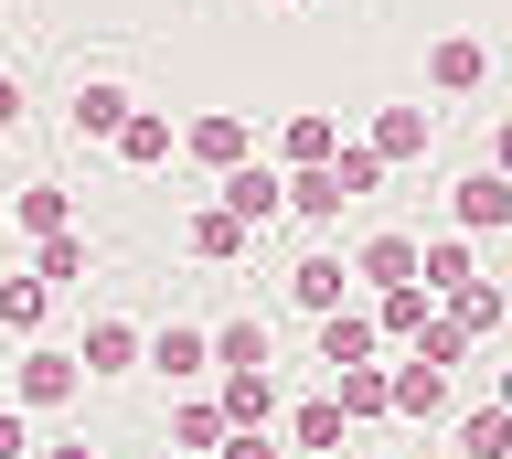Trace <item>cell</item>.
Wrapping results in <instances>:
<instances>
[{
  "mask_svg": "<svg viewBox=\"0 0 512 459\" xmlns=\"http://www.w3.org/2000/svg\"><path fill=\"white\" fill-rule=\"evenodd\" d=\"M75 374H86L75 353H54V342H32V353L11 363V406H22V417H43V406H64V395H75Z\"/></svg>",
  "mask_w": 512,
  "mask_h": 459,
  "instance_id": "6da1fadb",
  "label": "cell"
},
{
  "mask_svg": "<svg viewBox=\"0 0 512 459\" xmlns=\"http://www.w3.org/2000/svg\"><path fill=\"white\" fill-rule=\"evenodd\" d=\"M448 214H459V235L512 225V171H459V182H448Z\"/></svg>",
  "mask_w": 512,
  "mask_h": 459,
  "instance_id": "7a4b0ae2",
  "label": "cell"
},
{
  "mask_svg": "<svg viewBox=\"0 0 512 459\" xmlns=\"http://www.w3.org/2000/svg\"><path fill=\"white\" fill-rule=\"evenodd\" d=\"M182 150H192V161H203V171H235V161H246V150H256V129H246V118H235V107H203V118H192V129H182Z\"/></svg>",
  "mask_w": 512,
  "mask_h": 459,
  "instance_id": "3957f363",
  "label": "cell"
},
{
  "mask_svg": "<svg viewBox=\"0 0 512 459\" xmlns=\"http://www.w3.org/2000/svg\"><path fill=\"white\" fill-rule=\"evenodd\" d=\"M214 182H224V214H246V225H267V214H288V182H278V171H267V161H235V171H214Z\"/></svg>",
  "mask_w": 512,
  "mask_h": 459,
  "instance_id": "277c9868",
  "label": "cell"
},
{
  "mask_svg": "<svg viewBox=\"0 0 512 459\" xmlns=\"http://www.w3.org/2000/svg\"><path fill=\"white\" fill-rule=\"evenodd\" d=\"M139 353H150V374H171V385H192V374H214V331L171 321V331H150Z\"/></svg>",
  "mask_w": 512,
  "mask_h": 459,
  "instance_id": "5b68a950",
  "label": "cell"
},
{
  "mask_svg": "<svg viewBox=\"0 0 512 459\" xmlns=\"http://www.w3.org/2000/svg\"><path fill=\"white\" fill-rule=\"evenodd\" d=\"M480 75H491V54H480V33H438V43H427V86H438V97H470Z\"/></svg>",
  "mask_w": 512,
  "mask_h": 459,
  "instance_id": "8992f818",
  "label": "cell"
},
{
  "mask_svg": "<svg viewBox=\"0 0 512 459\" xmlns=\"http://www.w3.org/2000/svg\"><path fill=\"white\" fill-rule=\"evenodd\" d=\"M214 406H224V427H267L278 417V374H267V363H235Z\"/></svg>",
  "mask_w": 512,
  "mask_h": 459,
  "instance_id": "52a82bcc",
  "label": "cell"
},
{
  "mask_svg": "<svg viewBox=\"0 0 512 459\" xmlns=\"http://www.w3.org/2000/svg\"><path fill=\"white\" fill-rule=\"evenodd\" d=\"M374 342H384L374 310H320V363H331V374H342V363H374Z\"/></svg>",
  "mask_w": 512,
  "mask_h": 459,
  "instance_id": "ba28073f",
  "label": "cell"
},
{
  "mask_svg": "<svg viewBox=\"0 0 512 459\" xmlns=\"http://www.w3.org/2000/svg\"><path fill=\"white\" fill-rule=\"evenodd\" d=\"M384 385H395V406H406V417H448V363L406 353V363H384Z\"/></svg>",
  "mask_w": 512,
  "mask_h": 459,
  "instance_id": "9c48e42d",
  "label": "cell"
},
{
  "mask_svg": "<svg viewBox=\"0 0 512 459\" xmlns=\"http://www.w3.org/2000/svg\"><path fill=\"white\" fill-rule=\"evenodd\" d=\"M128 107H139V97H128L118 75H86V86H75V139H118Z\"/></svg>",
  "mask_w": 512,
  "mask_h": 459,
  "instance_id": "30bf717a",
  "label": "cell"
},
{
  "mask_svg": "<svg viewBox=\"0 0 512 459\" xmlns=\"http://www.w3.org/2000/svg\"><path fill=\"white\" fill-rule=\"evenodd\" d=\"M246 246H256L246 214H224V203H203V214H192V257H203V267H235Z\"/></svg>",
  "mask_w": 512,
  "mask_h": 459,
  "instance_id": "8fae6325",
  "label": "cell"
},
{
  "mask_svg": "<svg viewBox=\"0 0 512 459\" xmlns=\"http://www.w3.org/2000/svg\"><path fill=\"white\" fill-rule=\"evenodd\" d=\"M352 278H363V289H406V278H416V235H363Z\"/></svg>",
  "mask_w": 512,
  "mask_h": 459,
  "instance_id": "7c38bea8",
  "label": "cell"
},
{
  "mask_svg": "<svg viewBox=\"0 0 512 459\" xmlns=\"http://www.w3.org/2000/svg\"><path fill=\"white\" fill-rule=\"evenodd\" d=\"M342 289H352L342 257H299V267H288V299H299L310 321H320V310H342Z\"/></svg>",
  "mask_w": 512,
  "mask_h": 459,
  "instance_id": "4fadbf2b",
  "label": "cell"
},
{
  "mask_svg": "<svg viewBox=\"0 0 512 459\" xmlns=\"http://www.w3.org/2000/svg\"><path fill=\"white\" fill-rule=\"evenodd\" d=\"M427 139H438V107H384V118H374V150H384V161H416Z\"/></svg>",
  "mask_w": 512,
  "mask_h": 459,
  "instance_id": "5bb4252c",
  "label": "cell"
},
{
  "mask_svg": "<svg viewBox=\"0 0 512 459\" xmlns=\"http://www.w3.org/2000/svg\"><path fill=\"white\" fill-rule=\"evenodd\" d=\"M416 278H427V289H459V278H480V257H470V235H427V246H416Z\"/></svg>",
  "mask_w": 512,
  "mask_h": 459,
  "instance_id": "9a60e30c",
  "label": "cell"
},
{
  "mask_svg": "<svg viewBox=\"0 0 512 459\" xmlns=\"http://www.w3.org/2000/svg\"><path fill=\"white\" fill-rule=\"evenodd\" d=\"M107 150H118L128 171H150V161H171V118H160V107H128V129L107 139Z\"/></svg>",
  "mask_w": 512,
  "mask_h": 459,
  "instance_id": "2e32d148",
  "label": "cell"
},
{
  "mask_svg": "<svg viewBox=\"0 0 512 459\" xmlns=\"http://www.w3.org/2000/svg\"><path fill=\"white\" fill-rule=\"evenodd\" d=\"M278 150H288V171L331 161V150H342V129H331V107H299V118H288V129H278Z\"/></svg>",
  "mask_w": 512,
  "mask_h": 459,
  "instance_id": "e0dca14e",
  "label": "cell"
},
{
  "mask_svg": "<svg viewBox=\"0 0 512 459\" xmlns=\"http://www.w3.org/2000/svg\"><path fill=\"white\" fill-rule=\"evenodd\" d=\"M331 406H342V417H384V406H395L384 363H342V374H331Z\"/></svg>",
  "mask_w": 512,
  "mask_h": 459,
  "instance_id": "ac0fdd59",
  "label": "cell"
},
{
  "mask_svg": "<svg viewBox=\"0 0 512 459\" xmlns=\"http://www.w3.org/2000/svg\"><path fill=\"white\" fill-rule=\"evenodd\" d=\"M448 321H459V331L480 342V331H502V321H512V299L491 289V278H459V289H448Z\"/></svg>",
  "mask_w": 512,
  "mask_h": 459,
  "instance_id": "d6986e66",
  "label": "cell"
},
{
  "mask_svg": "<svg viewBox=\"0 0 512 459\" xmlns=\"http://www.w3.org/2000/svg\"><path fill=\"white\" fill-rule=\"evenodd\" d=\"M288 214H310V225H342V182H331V161L288 171Z\"/></svg>",
  "mask_w": 512,
  "mask_h": 459,
  "instance_id": "ffe728a7",
  "label": "cell"
},
{
  "mask_svg": "<svg viewBox=\"0 0 512 459\" xmlns=\"http://www.w3.org/2000/svg\"><path fill=\"white\" fill-rule=\"evenodd\" d=\"M32 246H43V257H32V278H43V289H75V278H86V235H75V225L32 235Z\"/></svg>",
  "mask_w": 512,
  "mask_h": 459,
  "instance_id": "44dd1931",
  "label": "cell"
},
{
  "mask_svg": "<svg viewBox=\"0 0 512 459\" xmlns=\"http://www.w3.org/2000/svg\"><path fill=\"white\" fill-rule=\"evenodd\" d=\"M384 171H395V161H384L374 139H342V150H331V182H342V203H363V193L384 182Z\"/></svg>",
  "mask_w": 512,
  "mask_h": 459,
  "instance_id": "7402d4cb",
  "label": "cell"
},
{
  "mask_svg": "<svg viewBox=\"0 0 512 459\" xmlns=\"http://www.w3.org/2000/svg\"><path fill=\"white\" fill-rule=\"evenodd\" d=\"M459 459H512V406H470L459 417Z\"/></svg>",
  "mask_w": 512,
  "mask_h": 459,
  "instance_id": "603a6c76",
  "label": "cell"
},
{
  "mask_svg": "<svg viewBox=\"0 0 512 459\" xmlns=\"http://www.w3.org/2000/svg\"><path fill=\"white\" fill-rule=\"evenodd\" d=\"M342 406H331V395H310V406H288V449H342Z\"/></svg>",
  "mask_w": 512,
  "mask_h": 459,
  "instance_id": "cb8c5ba5",
  "label": "cell"
},
{
  "mask_svg": "<svg viewBox=\"0 0 512 459\" xmlns=\"http://www.w3.org/2000/svg\"><path fill=\"white\" fill-rule=\"evenodd\" d=\"M43 310H54V289H43V278H0V331H43Z\"/></svg>",
  "mask_w": 512,
  "mask_h": 459,
  "instance_id": "d4e9b609",
  "label": "cell"
},
{
  "mask_svg": "<svg viewBox=\"0 0 512 459\" xmlns=\"http://www.w3.org/2000/svg\"><path fill=\"white\" fill-rule=\"evenodd\" d=\"M75 363H86V374H128V363H139V331H128V321H96Z\"/></svg>",
  "mask_w": 512,
  "mask_h": 459,
  "instance_id": "484cf974",
  "label": "cell"
},
{
  "mask_svg": "<svg viewBox=\"0 0 512 459\" xmlns=\"http://www.w3.org/2000/svg\"><path fill=\"white\" fill-rule=\"evenodd\" d=\"M11 225H22V235H54V225H75V203H64V182H32V193L11 203Z\"/></svg>",
  "mask_w": 512,
  "mask_h": 459,
  "instance_id": "4316f807",
  "label": "cell"
},
{
  "mask_svg": "<svg viewBox=\"0 0 512 459\" xmlns=\"http://www.w3.org/2000/svg\"><path fill=\"white\" fill-rule=\"evenodd\" d=\"M214 438H224V406H214V395L171 406V449H214Z\"/></svg>",
  "mask_w": 512,
  "mask_h": 459,
  "instance_id": "83f0119b",
  "label": "cell"
},
{
  "mask_svg": "<svg viewBox=\"0 0 512 459\" xmlns=\"http://www.w3.org/2000/svg\"><path fill=\"white\" fill-rule=\"evenodd\" d=\"M406 353H427V363H459V353H470V331L448 321V310H427V321L406 331Z\"/></svg>",
  "mask_w": 512,
  "mask_h": 459,
  "instance_id": "f1b7e54d",
  "label": "cell"
},
{
  "mask_svg": "<svg viewBox=\"0 0 512 459\" xmlns=\"http://www.w3.org/2000/svg\"><path fill=\"white\" fill-rule=\"evenodd\" d=\"M235 363H267V321H224L214 331V374H235Z\"/></svg>",
  "mask_w": 512,
  "mask_h": 459,
  "instance_id": "f546056e",
  "label": "cell"
},
{
  "mask_svg": "<svg viewBox=\"0 0 512 459\" xmlns=\"http://www.w3.org/2000/svg\"><path fill=\"white\" fill-rule=\"evenodd\" d=\"M214 459H288V449L267 438V427H224V438H214Z\"/></svg>",
  "mask_w": 512,
  "mask_h": 459,
  "instance_id": "4dcf8cb0",
  "label": "cell"
},
{
  "mask_svg": "<svg viewBox=\"0 0 512 459\" xmlns=\"http://www.w3.org/2000/svg\"><path fill=\"white\" fill-rule=\"evenodd\" d=\"M0 459H32V417L11 406V395H0Z\"/></svg>",
  "mask_w": 512,
  "mask_h": 459,
  "instance_id": "1f68e13d",
  "label": "cell"
},
{
  "mask_svg": "<svg viewBox=\"0 0 512 459\" xmlns=\"http://www.w3.org/2000/svg\"><path fill=\"white\" fill-rule=\"evenodd\" d=\"M0 129H22V75L0 65Z\"/></svg>",
  "mask_w": 512,
  "mask_h": 459,
  "instance_id": "d6a6232c",
  "label": "cell"
},
{
  "mask_svg": "<svg viewBox=\"0 0 512 459\" xmlns=\"http://www.w3.org/2000/svg\"><path fill=\"white\" fill-rule=\"evenodd\" d=\"M491 171H512V118H502V129H491Z\"/></svg>",
  "mask_w": 512,
  "mask_h": 459,
  "instance_id": "836d02e7",
  "label": "cell"
},
{
  "mask_svg": "<svg viewBox=\"0 0 512 459\" xmlns=\"http://www.w3.org/2000/svg\"><path fill=\"white\" fill-rule=\"evenodd\" d=\"M491 406H512V363H502V395H491Z\"/></svg>",
  "mask_w": 512,
  "mask_h": 459,
  "instance_id": "e575fe53",
  "label": "cell"
},
{
  "mask_svg": "<svg viewBox=\"0 0 512 459\" xmlns=\"http://www.w3.org/2000/svg\"><path fill=\"white\" fill-rule=\"evenodd\" d=\"M43 459H96V449H43Z\"/></svg>",
  "mask_w": 512,
  "mask_h": 459,
  "instance_id": "d590c367",
  "label": "cell"
},
{
  "mask_svg": "<svg viewBox=\"0 0 512 459\" xmlns=\"http://www.w3.org/2000/svg\"><path fill=\"white\" fill-rule=\"evenodd\" d=\"M0 225H11V203H0Z\"/></svg>",
  "mask_w": 512,
  "mask_h": 459,
  "instance_id": "8d00e7d4",
  "label": "cell"
},
{
  "mask_svg": "<svg viewBox=\"0 0 512 459\" xmlns=\"http://www.w3.org/2000/svg\"><path fill=\"white\" fill-rule=\"evenodd\" d=\"M0 385H11V363H0Z\"/></svg>",
  "mask_w": 512,
  "mask_h": 459,
  "instance_id": "74e56055",
  "label": "cell"
}]
</instances>
